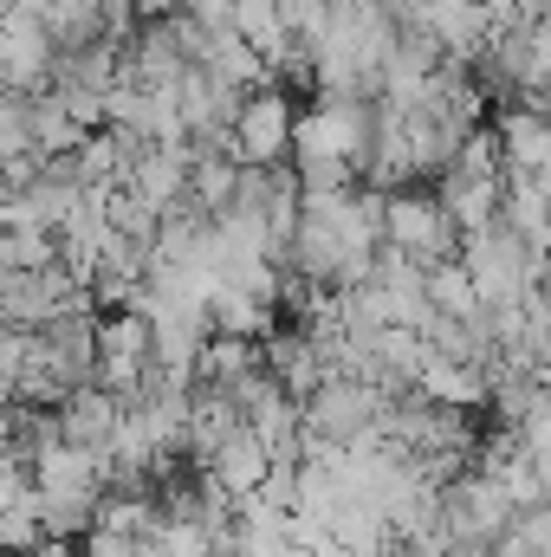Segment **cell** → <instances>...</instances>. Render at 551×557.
<instances>
[{
  "mask_svg": "<svg viewBox=\"0 0 551 557\" xmlns=\"http://www.w3.org/2000/svg\"><path fill=\"white\" fill-rule=\"evenodd\" d=\"M383 409H390V389L370 383V376H325L311 396H305V428L325 434V441H383Z\"/></svg>",
  "mask_w": 551,
  "mask_h": 557,
  "instance_id": "cell-1",
  "label": "cell"
},
{
  "mask_svg": "<svg viewBox=\"0 0 551 557\" xmlns=\"http://www.w3.org/2000/svg\"><path fill=\"white\" fill-rule=\"evenodd\" d=\"M390 247H403L415 260L441 267V260H461L467 234L461 221L448 214L441 195H415V188H390Z\"/></svg>",
  "mask_w": 551,
  "mask_h": 557,
  "instance_id": "cell-2",
  "label": "cell"
},
{
  "mask_svg": "<svg viewBox=\"0 0 551 557\" xmlns=\"http://www.w3.org/2000/svg\"><path fill=\"white\" fill-rule=\"evenodd\" d=\"M292 131H298V111H292V98H285L279 85L247 91V104H241V117H234V156H241V162H260V169L292 162Z\"/></svg>",
  "mask_w": 551,
  "mask_h": 557,
  "instance_id": "cell-3",
  "label": "cell"
},
{
  "mask_svg": "<svg viewBox=\"0 0 551 557\" xmlns=\"http://www.w3.org/2000/svg\"><path fill=\"white\" fill-rule=\"evenodd\" d=\"M267 370H273L279 383L305 403L325 376H331V363H325V344L311 337V324H279L273 337H267Z\"/></svg>",
  "mask_w": 551,
  "mask_h": 557,
  "instance_id": "cell-4",
  "label": "cell"
},
{
  "mask_svg": "<svg viewBox=\"0 0 551 557\" xmlns=\"http://www.w3.org/2000/svg\"><path fill=\"white\" fill-rule=\"evenodd\" d=\"M124 409H131V403H124V396H111L105 383H85V389H72V396H65V409H59V434H65V441H78V447L111 454Z\"/></svg>",
  "mask_w": 551,
  "mask_h": 557,
  "instance_id": "cell-5",
  "label": "cell"
},
{
  "mask_svg": "<svg viewBox=\"0 0 551 557\" xmlns=\"http://www.w3.org/2000/svg\"><path fill=\"white\" fill-rule=\"evenodd\" d=\"M493 137H500V156H506V175H539L551 162V117L539 104H506L493 117Z\"/></svg>",
  "mask_w": 551,
  "mask_h": 557,
  "instance_id": "cell-6",
  "label": "cell"
},
{
  "mask_svg": "<svg viewBox=\"0 0 551 557\" xmlns=\"http://www.w3.org/2000/svg\"><path fill=\"white\" fill-rule=\"evenodd\" d=\"M279 460H273V447H267V434L247 421V428H234L228 441H221V454L208 460V473L234 493V499H247V493H260L267 486V473H273Z\"/></svg>",
  "mask_w": 551,
  "mask_h": 557,
  "instance_id": "cell-7",
  "label": "cell"
},
{
  "mask_svg": "<svg viewBox=\"0 0 551 557\" xmlns=\"http://www.w3.org/2000/svg\"><path fill=\"white\" fill-rule=\"evenodd\" d=\"M421 396L448 403V409H487L493 403V363H454V357H428V370L415 376Z\"/></svg>",
  "mask_w": 551,
  "mask_h": 557,
  "instance_id": "cell-8",
  "label": "cell"
},
{
  "mask_svg": "<svg viewBox=\"0 0 551 557\" xmlns=\"http://www.w3.org/2000/svg\"><path fill=\"white\" fill-rule=\"evenodd\" d=\"M208 318H215V331H228V337H260V344L279 331V305L273 298H260L254 285H234V278H221Z\"/></svg>",
  "mask_w": 551,
  "mask_h": 557,
  "instance_id": "cell-9",
  "label": "cell"
},
{
  "mask_svg": "<svg viewBox=\"0 0 551 557\" xmlns=\"http://www.w3.org/2000/svg\"><path fill=\"white\" fill-rule=\"evenodd\" d=\"M260 363H267V344H260V337H228V331H208L201 363H195V383L228 389V383H241V376H247V370H260Z\"/></svg>",
  "mask_w": 551,
  "mask_h": 557,
  "instance_id": "cell-10",
  "label": "cell"
},
{
  "mask_svg": "<svg viewBox=\"0 0 551 557\" xmlns=\"http://www.w3.org/2000/svg\"><path fill=\"white\" fill-rule=\"evenodd\" d=\"M506 227H519L539 253H551V195L539 188V175H506Z\"/></svg>",
  "mask_w": 551,
  "mask_h": 557,
  "instance_id": "cell-11",
  "label": "cell"
},
{
  "mask_svg": "<svg viewBox=\"0 0 551 557\" xmlns=\"http://www.w3.org/2000/svg\"><path fill=\"white\" fill-rule=\"evenodd\" d=\"M428 305H434L441 318H480V311H487L480 278L467 273V260H441V267H428Z\"/></svg>",
  "mask_w": 551,
  "mask_h": 557,
  "instance_id": "cell-12",
  "label": "cell"
},
{
  "mask_svg": "<svg viewBox=\"0 0 551 557\" xmlns=\"http://www.w3.org/2000/svg\"><path fill=\"white\" fill-rule=\"evenodd\" d=\"M85 137H91V131L59 104V91H39V98H33V143H39V156H72Z\"/></svg>",
  "mask_w": 551,
  "mask_h": 557,
  "instance_id": "cell-13",
  "label": "cell"
},
{
  "mask_svg": "<svg viewBox=\"0 0 551 557\" xmlns=\"http://www.w3.org/2000/svg\"><path fill=\"white\" fill-rule=\"evenodd\" d=\"M59 260H65V240H59V227H7V240H0V267L46 273V267H59Z\"/></svg>",
  "mask_w": 551,
  "mask_h": 557,
  "instance_id": "cell-14",
  "label": "cell"
},
{
  "mask_svg": "<svg viewBox=\"0 0 551 557\" xmlns=\"http://www.w3.org/2000/svg\"><path fill=\"white\" fill-rule=\"evenodd\" d=\"M513 532H519L539 557H551V506H526V512L513 519Z\"/></svg>",
  "mask_w": 551,
  "mask_h": 557,
  "instance_id": "cell-15",
  "label": "cell"
},
{
  "mask_svg": "<svg viewBox=\"0 0 551 557\" xmlns=\"http://www.w3.org/2000/svg\"><path fill=\"white\" fill-rule=\"evenodd\" d=\"M234 7H241V0H182V13H195V20H208V26H234Z\"/></svg>",
  "mask_w": 551,
  "mask_h": 557,
  "instance_id": "cell-16",
  "label": "cell"
},
{
  "mask_svg": "<svg viewBox=\"0 0 551 557\" xmlns=\"http://www.w3.org/2000/svg\"><path fill=\"white\" fill-rule=\"evenodd\" d=\"M539 188H546V195H551V162H546V169H539Z\"/></svg>",
  "mask_w": 551,
  "mask_h": 557,
  "instance_id": "cell-17",
  "label": "cell"
},
{
  "mask_svg": "<svg viewBox=\"0 0 551 557\" xmlns=\"http://www.w3.org/2000/svg\"><path fill=\"white\" fill-rule=\"evenodd\" d=\"M546 389H551V363H546Z\"/></svg>",
  "mask_w": 551,
  "mask_h": 557,
  "instance_id": "cell-18",
  "label": "cell"
}]
</instances>
